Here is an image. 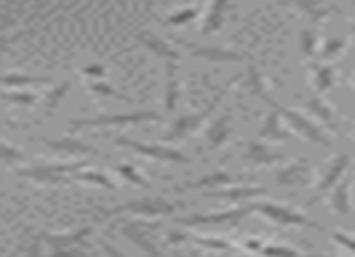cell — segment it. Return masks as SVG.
Here are the masks:
<instances>
[{
  "instance_id": "7",
  "label": "cell",
  "mask_w": 355,
  "mask_h": 257,
  "mask_svg": "<svg viewBox=\"0 0 355 257\" xmlns=\"http://www.w3.org/2000/svg\"><path fill=\"white\" fill-rule=\"evenodd\" d=\"M251 211H253L251 207H236L219 213H195V216L180 218L178 223L180 226H239Z\"/></svg>"
},
{
  "instance_id": "6",
  "label": "cell",
  "mask_w": 355,
  "mask_h": 257,
  "mask_svg": "<svg viewBox=\"0 0 355 257\" xmlns=\"http://www.w3.org/2000/svg\"><path fill=\"white\" fill-rule=\"evenodd\" d=\"M156 112H129V114H103L93 119H73V128H100V126H129V124H144V122H158Z\"/></svg>"
},
{
  "instance_id": "12",
  "label": "cell",
  "mask_w": 355,
  "mask_h": 257,
  "mask_svg": "<svg viewBox=\"0 0 355 257\" xmlns=\"http://www.w3.org/2000/svg\"><path fill=\"white\" fill-rule=\"evenodd\" d=\"M42 144L49 146V149L56 151V153H64V155H93V153H98L93 146L83 144V141L73 139V136H61V139H42Z\"/></svg>"
},
{
  "instance_id": "23",
  "label": "cell",
  "mask_w": 355,
  "mask_h": 257,
  "mask_svg": "<svg viewBox=\"0 0 355 257\" xmlns=\"http://www.w3.org/2000/svg\"><path fill=\"white\" fill-rule=\"evenodd\" d=\"M348 168V155H338V158L334 160V163H331V168H329V173L324 175V178H321V182L316 184V189H319V194L321 192H326V189L329 187H334L336 184V180L340 178V173H343V170Z\"/></svg>"
},
{
  "instance_id": "45",
  "label": "cell",
  "mask_w": 355,
  "mask_h": 257,
  "mask_svg": "<svg viewBox=\"0 0 355 257\" xmlns=\"http://www.w3.org/2000/svg\"><path fill=\"white\" fill-rule=\"evenodd\" d=\"M246 250H263L258 240H246Z\"/></svg>"
},
{
  "instance_id": "44",
  "label": "cell",
  "mask_w": 355,
  "mask_h": 257,
  "mask_svg": "<svg viewBox=\"0 0 355 257\" xmlns=\"http://www.w3.org/2000/svg\"><path fill=\"white\" fill-rule=\"evenodd\" d=\"M105 252H107V257H124L122 252L114 250V247H112V245H107V242H105Z\"/></svg>"
},
{
  "instance_id": "1",
  "label": "cell",
  "mask_w": 355,
  "mask_h": 257,
  "mask_svg": "<svg viewBox=\"0 0 355 257\" xmlns=\"http://www.w3.org/2000/svg\"><path fill=\"white\" fill-rule=\"evenodd\" d=\"M80 168H88L85 160L80 163H44V165H32V168H20L17 175L27 180H35V182H44V184H64L71 182L76 173H80Z\"/></svg>"
},
{
  "instance_id": "31",
  "label": "cell",
  "mask_w": 355,
  "mask_h": 257,
  "mask_svg": "<svg viewBox=\"0 0 355 257\" xmlns=\"http://www.w3.org/2000/svg\"><path fill=\"white\" fill-rule=\"evenodd\" d=\"M248 90L253 95H258V97H266V78H263V73L253 64L248 66Z\"/></svg>"
},
{
  "instance_id": "43",
  "label": "cell",
  "mask_w": 355,
  "mask_h": 257,
  "mask_svg": "<svg viewBox=\"0 0 355 257\" xmlns=\"http://www.w3.org/2000/svg\"><path fill=\"white\" fill-rule=\"evenodd\" d=\"M343 49V41H329V44L324 46V51H321V54H324V59H329V56H336L338 54V51Z\"/></svg>"
},
{
  "instance_id": "16",
  "label": "cell",
  "mask_w": 355,
  "mask_h": 257,
  "mask_svg": "<svg viewBox=\"0 0 355 257\" xmlns=\"http://www.w3.org/2000/svg\"><path fill=\"white\" fill-rule=\"evenodd\" d=\"M229 134H232V114L224 112V114H219V117L207 126V144H209V149H222V146L227 144Z\"/></svg>"
},
{
  "instance_id": "18",
  "label": "cell",
  "mask_w": 355,
  "mask_h": 257,
  "mask_svg": "<svg viewBox=\"0 0 355 257\" xmlns=\"http://www.w3.org/2000/svg\"><path fill=\"white\" fill-rule=\"evenodd\" d=\"M49 83H51L49 75H27V73L0 75V85L10 90H27V88H37V85H49Z\"/></svg>"
},
{
  "instance_id": "22",
  "label": "cell",
  "mask_w": 355,
  "mask_h": 257,
  "mask_svg": "<svg viewBox=\"0 0 355 257\" xmlns=\"http://www.w3.org/2000/svg\"><path fill=\"white\" fill-rule=\"evenodd\" d=\"M261 139H266V141H285V139H290V131H285V128H282L280 112H277V109L272 114H268L266 124H263V128H261Z\"/></svg>"
},
{
  "instance_id": "17",
  "label": "cell",
  "mask_w": 355,
  "mask_h": 257,
  "mask_svg": "<svg viewBox=\"0 0 355 257\" xmlns=\"http://www.w3.org/2000/svg\"><path fill=\"white\" fill-rule=\"evenodd\" d=\"M232 8V0H212L209 3V10L205 15V22H202V32L205 35H212V32H219L227 20V12Z\"/></svg>"
},
{
  "instance_id": "46",
  "label": "cell",
  "mask_w": 355,
  "mask_h": 257,
  "mask_svg": "<svg viewBox=\"0 0 355 257\" xmlns=\"http://www.w3.org/2000/svg\"><path fill=\"white\" fill-rule=\"evenodd\" d=\"M3 126H10V128H15V124H12V122H8V119H0V128H3Z\"/></svg>"
},
{
  "instance_id": "24",
  "label": "cell",
  "mask_w": 355,
  "mask_h": 257,
  "mask_svg": "<svg viewBox=\"0 0 355 257\" xmlns=\"http://www.w3.org/2000/svg\"><path fill=\"white\" fill-rule=\"evenodd\" d=\"M73 182H88V184H98V187H105V189H114V182L110 180V175L105 173H95V170H80V173H76Z\"/></svg>"
},
{
  "instance_id": "36",
  "label": "cell",
  "mask_w": 355,
  "mask_h": 257,
  "mask_svg": "<svg viewBox=\"0 0 355 257\" xmlns=\"http://www.w3.org/2000/svg\"><path fill=\"white\" fill-rule=\"evenodd\" d=\"M190 240L193 242H200V245L205 247H212V250H227L229 242L222 240V238H205V236H190Z\"/></svg>"
},
{
  "instance_id": "39",
  "label": "cell",
  "mask_w": 355,
  "mask_h": 257,
  "mask_svg": "<svg viewBox=\"0 0 355 257\" xmlns=\"http://www.w3.org/2000/svg\"><path fill=\"white\" fill-rule=\"evenodd\" d=\"M51 257H90V255L80 245H76V247H66V250H59V252H51Z\"/></svg>"
},
{
  "instance_id": "5",
  "label": "cell",
  "mask_w": 355,
  "mask_h": 257,
  "mask_svg": "<svg viewBox=\"0 0 355 257\" xmlns=\"http://www.w3.org/2000/svg\"><path fill=\"white\" fill-rule=\"evenodd\" d=\"M180 204L168 202V199H137V202H127L119 204V207H112L107 211H103L105 216H117V213H137V216H168L173 213Z\"/></svg>"
},
{
  "instance_id": "10",
  "label": "cell",
  "mask_w": 355,
  "mask_h": 257,
  "mask_svg": "<svg viewBox=\"0 0 355 257\" xmlns=\"http://www.w3.org/2000/svg\"><path fill=\"white\" fill-rule=\"evenodd\" d=\"M175 44L190 49V54H193V56H200V59H205V61H217V64H224V61H241L243 59V54H239V51L219 49V46H205V44H198V41L175 39Z\"/></svg>"
},
{
  "instance_id": "28",
  "label": "cell",
  "mask_w": 355,
  "mask_h": 257,
  "mask_svg": "<svg viewBox=\"0 0 355 257\" xmlns=\"http://www.w3.org/2000/svg\"><path fill=\"white\" fill-rule=\"evenodd\" d=\"M297 8H300L302 12H306V15L311 17V20H321V17L329 15V8L321 6L319 0H292Z\"/></svg>"
},
{
  "instance_id": "21",
  "label": "cell",
  "mask_w": 355,
  "mask_h": 257,
  "mask_svg": "<svg viewBox=\"0 0 355 257\" xmlns=\"http://www.w3.org/2000/svg\"><path fill=\"white\" fill-rule=\"evenodd\" d=\"M309 173L311 170L306 168L304 163H292V165H287V168L277 170L275 180L280 184H304L306 180H309Z\"/></svg>"
},
{
  "instance_id": "14",
  "label": "cell",
  "mask_w": 355,
  "mask_h": 257,
  "mask_svg": "<svg viewBox=\"0 0 355 257\" xmlns=\"http://www.w3.org/2000/svg\"><path fill=\"white\" fill-rule=\"evenodd\" d=\"M139 41H141L144 46H146L151 54L161 56V59L166 61H180V51H175V46H173V41L163 39V37H156V35H148V32H141L139 35Z\"/></svg>"
},
{
  "instance_id": "11",
  "label": "cell",
  "mask_w": 355,
  "mask_h": 257,
  "mask_svg": "<svg viewBox=\"0 0 355 257\" xmlns=\"http://www.w3.org/2000/svg\"><path fill=\"white\" fill-rule=\"evenodd\" d=\"M88 236H90V228H80V231H73V233H44L42 242H44L51 252H59V250H66V247L83 245Z\"/></svg>"
},
{
  "instance_id": "33",
  "label": "cell",
  "mask_w": 355,
  "mask_h": 257,
  "mask_svg": "<svg viewBox=\"0 0 355 257\" xmlns=\"http://www.w3.org/2000/svg\"><path fill=\"white\" fill-rule=\"evenodd\" d=\"M306 107H309L311 112L316 114V117L324 119V122L329 124V126H334V112H331V107L326 102H321L319 97H311L309 102H306Z\"/></svg>"
},
{
  "instance_id": "35",
  "label": "cell",
  "mask_w": 355,
  "mask_h": 257,
  "mask_svg": "<svg viewBox=\"0 0 355 257\" xmlns=\"http://www.w3.org/2000/svg\"><path fill=\"white\" fill-rule=\"evenodd\" d=\"M69 88H71L69 83H61L59 88H54V90H51V93L44 97V107H46V109H56V104H59L61 99L66 97V93H69Z\"/></svg>"
},
{
  "instance_id": "20",
  "label": "cell",
  "mask_w": 355,
  "mask_h": 257,
  "mask_svg": "<svg viewBox=\"0 0 355 257\" xmlns=\"http://www.w3.org/2000/svg\"><path fill=\"white\" fill-rule=\"evenodd\" d=\"M232 182H234V178L229 173H224V170H214V173L202 175V178L195 180V182H188L183 189H202V192H209V189L229 187Z\"/></svg>"
},
{
  "instance_id": "4",
  "label": "cell",
  "mask_w": 355,
  "mask_h": 257,
  "mask_svg": "<svg viewBox=\"0 0 355 257\" xmlns=\"http://www.w3.org/2000/svg\"><path fill=\"white\" fill-rule=\"evenodd\" d=\"M117 146H124L129 151H137V153L146 155V158L161 160V163H190V155L180 153L173 146H161V144H144V141L137 139H124V136H117Z\"/></svg>"
},
{
  "instance_id": "37",
  "label": "cell",
  "mask_w": 355,
  "mask_h": 257,
  "mask_svg": "<svg viewBox=\"0 0 355 257\" xmlns=\"http://www.w3.org/2000/svg\"><path fill=\"white\" fill-rule=\"evenodd\" d=\"M300 44H302V51H304V56H311V54L316 51V35H314L311 30L302 32Z\"/></svg>"
},
{
  "instance_id": "29",
  "label": "cell",
  "mask_w": 355,
  "mask_h": 257,
  "mask_svg": "<svg viewBox=\"0 0 355 257\" xmlns=\"http://www.w3.org/2000/svg\"><path fill=\"white\" fill-rule=\"evenodd\" d=\"M198 12H200L198 6L183 8V10H178V12H173V15H168L166 22H168V25H173V27H183V25H188V22H193L195 17H198Z\"/></svg>"
},
{
  "instance_id": "26",
  "label": "cell",
  "mask_w": 355,
  "mask_h": 257,
  "mask_svg": "<svg viewBox=\"0 0 355 257\" xmlns=\"http://www.w3.org/2000/svg\"><path fill=\"white\" fill-rule=\"evenodd\" d=\"M348 194H350V184L348 182H340L338 187H336L334 197H331V207H334V211H338V213H348L350 211Z\"/></svg>"
},
{
  "instance_id": "2",
  "label": "cell",
  "mask_w": 355,
  "mask_h": 257,
  "mask_svg": "<svg viewBox=\"0 0 355 257\" xmlns=\"http://www.w3.org/2000/svg\"><path fill=\"white\" fill-rule=\"evenodd\" d=\"M224 93H219L217 97L212 99V104H207V107L202 109V112L198 114H183V117H178L175 122L171 124V131L166 134V144H173V141H183L188 139V136H193L198 128H202V124L207 122L209 117L214 114V109L219 107V102H222Z\"/></svg>"
},
{
  "instance_id": "8",
  "label": "cell",
  "mask_w": 355,
  "mask_h": 257,
  "mask_svg": "<svg viewBox=\"0 0 355 257\" xmlns=\"http://www.w3.org/2000/svg\"><path fill=\"white\" fill-rule=\"evenodd\" d=\"M253 211L263 213L266 218H270L277 226H316L314 221L304 216V213L295 211L290 207H282V204H272V202H263V204H251Z\"/></svg>"
},
{
  "instance_id": "41",
  "label": "cell",
  "mask_w": 355,
  "mask_h": 257,
  "mask_svg": "<svg viewBox=\"0 0 355 257\" xmlns=\"http://www.w3.org/2000/svg\"><path fill=\"white\" fill-rule=\"evenodd\" d=\"M22 35H12V37H0V59H3V54L6 51H10V46L15 44L17 39H20Z\"/></svg>"
},
{
  "instance_id": "19",
  "label": "cell",
  "mask_w": 355,
  "mask_h": 257,
  "mask_svg": "<svg viewBox=\"0 0 355 257\" xmlns=\"http://www.w3.org/2000/svg\"><path fill=\"white\" fill-rule=\"evenodd\" d=\"M243 155H246V160H251L253 165H272V163H280L282 160V153L272 151L270 146H266V144H258V141L246 144Z\"/></svg>"
},
{
  "instance_id": "42",
  "label": "cell",
  "mask_w": 355,
  "mask_h": 257,
  "mask_svg": "<svg viewBox=\"0 0 355 257\" xmlns=\"http://www.w3.org/2000/svg\"><path fill=\"white\" fill-rule=\"evenodd\" d=\"M334 240L340 242V245H345L348 250L355 252V238L353 236H345V233H334Z\"/></svg>"
},
{
  "instance_id": "15",
  "label": "cell",
  "mask_w": 355,
  "mask_h": 257,
  "mask_svg": "<svg viewBox=\"0 0 355 257\" xmlns=\"http://www.w3.org/2000/svg\"><path fill=\"white\" fill-rule=\"evenodd\" d=\"M266 194L263 187H219V189H209L205 192V197L209 199H224V202H243V199H253V197H261Z\"/></svg>"
},
{
  "instance_id": "40",
  "label": "cell",
  "mask_w": 355,
  "mask_h": 257,
  "mask_svg": "<svg viewBox=\"0 0 355 257\" xmlns=\"http://www.w3.org/2000/svg\"><path fill=\"white\" fill-rule=\"evenodd\" d=\"M105 66H100V64H95V66H85L83 68V75H88V78H95V80H100V78H105Z\"/></svg>"
},
{
  "instance_id": "30",
  "label": "cell",
  "mask_w": 355,
  "mask_h": 257,
  "mask_svg": "<svg viewBox=\"0 0 355 257\" xmlns=\"http://www.w3.org/2000/svg\"><path fill=\"white\" fill-rule=\"evenodd\" d=\"M117 173L122 175L124 180H127V182H132V184H137V187H151V182H148L146 178H144L141 173H139L137 168H134V165H129V163H122L117 168Z\"/></svg>"
},
{
  "instance_id": "27",
  "label": "cell",
  "mask_w": 355,
  "mask_h": 257,
  "mask_svg": "<svg viewBox=\"0 0 355 257\" xmlns=\"http://www.w3.org/2000/svg\"><path fill=\"white\" fill-rule=\"evenodd\" d=\"M311 78H314V88L319 93H324L334 83V68H329V66H314L311 68Z\"/></svg>"
},
{
  "instance_id": "9",
  "label": "cell",
  "mask_w": 355,
  "mask_h": 257,
  "mask_svg": "<svg viewBox=\"0 0 355 257\" xmlns=\"http://www.w3.org/2000/svg\"><path fill=\"white\" fill-rule=\"evenodd\" d=\"M268 102H270V99H268ZM270 104L277 109V112H280V117H285L287 122H290L292 128H297V134H302L304 139L314 141V144H329V139H326V136L321 134V128L316 126L314 122H309L306 117H302V114L295 112V109L280 107V104H275V102H270Z\"/></svg>"
},
{
  "instance_id": "32",
  "label": "cell",
  "mask_w": 355,
  "mask_h": 257,
  "mask_svg": "<svg viewBox=\"0 0 355 257\" xmlns=\"http://www.w3.org/2000/svg\"><path fill=\"white\" fill-rule=\"evenodd\" d=\"M22 160H25V153H22V151L12 149V146H8V144L0 141V163L3 165H17V163H22Z\"/></svg>"
},
{
  "instance_id": "3",
  "label": "cell",
  "mask_w": 355,
  "mask_h": 257,
  "mask_svg": "<svg viewBox=\"0 0 355 257\" xmlns=\"http://www.w3.org/2000/svg\"><path fill=\"white\" fill-rule=\"evenodd\" d=\"M124 238L139 245L148 257H161V250H158V242H156V231H158V223H148V221H124L119 226Z\"/></svg>"
},
{
  "instance_id": "13",
  "label": "cell",
  "mask_w": 355,
  "mask_h": 257,
  "mask_svg": "<svg viewBox=\"0 0 355 257\" xmlns=\"http://www.w3.org/2000/svg\"><path fill=\"white\" fill-rule=\"evenodd\" d=\"M180 99V73H178V61H166V95H163V107L168 112L178 107Z\"/></svg>"
},
{
  "instance_id": "34",
  "label": "cell",
  "mask_w": 355,
  "mask_h": 257,
  "mask_svg": "<svg viewBox=\"0 0 355 257\" xmlns=\"http://www.w3.org/2000/svg\"><path fill=\"white\" fill-rule=\"evenodd\" d=\"M261 252L266 257H306V255H302V252L292 250V247H287V245H266Z\"/></svg>"
},
{
  "instance_id": "38",
  "label": "cell",
  "mask_w": 355,
  "mask_h": 257,
  "mask_svg": "<svg viewBox=\"0 0 355 257\" xmlns=\"http://www.w3.org/2000/svg\"><path fill=\"white\" fill-rule=\"evenodd\" d=\"M90 93H95V95H105V97H122V95L117 93L114 88H110L107 83H100V80H95V83H90ZM124 99V97H122Z\"/></svg>"
},
{
  "instance_id": "25",
  "label": "cell",
  "mask_w": 355,
  "mask_h": 257,
  "mask_svg": "<svg viewBox=\"0 0 355 257\" xmlns=\"http://www.w3.org/2000/svg\"><path fill=\"white\" fill-rule=\"evenodd\" d=\"M0 97L8 99V102H15L22 104V107H30V104H37V93L32 90H6V93H0Z\"/></svg>"
}]
</instances>
